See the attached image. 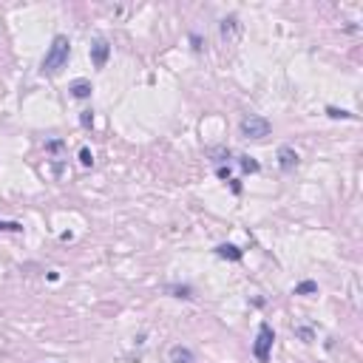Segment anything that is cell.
<instances>
[{"instance_id": "cell-10", "label": "cell", "mask_w": 363, "mask_h": 363, "mask_svg": "<svg viewBox=\"0 0 363 363\" xmlns=\"http://www.w3.org/2000/svg\"><path fill=\"white\" fill-rule=\"evenodd\" d=\"M168 292H171L173 298H185V301L193 298V287L190 284H171L168 287Z\"/></svg>"}, {"instance_id": "cell-20", "label": "cell", "mask_w": 363, "mask_h": 363, "mask_svg": "<svg viewBox=\"0 0 363 363\" xmlns=\"http://www.w3.org/2000/svg\"><path fill=\"white\" fill-rule=\"evenodd\" d=\"M190 40H193V49L201 51V37H199V34H190Z\"/></svg>"}, {"instance_id": "cell-11", "label": "cell", "mask_w": 363, "mask_h": 363, "mask_svg": "<svg viewBox=\"0 0 363 363\" xmlns=\"http://www.w3.org/2000/svg\"><path fill=\"white\" fill-rule=\"evenodd\" d=\"M292 292H295V295H315V292H318V284H315V281H301Z\"/></svg>"}, {"instance_id": "cell-1", "label": "cell", "mask_w": 363, "mask_h": 363, "mask_svg": "<svg viewBox=\"0 0 363 363\" xmlns=\"http://www.w3.org/2000/svg\"><path fill=\"white\" fill-rule=\"evenodd\" d=\"M68 57H71V40H68L65 34H57L54 40H51V46H49V51H46L43 63H40V71H43V74H57L60 68H65Z\"/></svg>"}, {"instance_id": "cell-7", "label": "cell", "mask_w": 363, "mask_h": 363, "mask_svg": "<svg viewBox=\"0 0 363 363\" xmlns=\"http://www.w3.org/2000/svg\"><path fill=\"white\" fill-rule=\"evenodd\" d=\"M168 357H171V363H196V355H193V349H190V346H182V343L171 346Z\"/></svg>"}, {"instance_id": "cell-19", "label": "cell", "mask_w": 363, "mask_h": 363, "mask_svg": "<svg viewBox=\"0 0 363 363\" xmlns=\"http://www.w3.org/2000/svg\"><path fill=\"white\" fill-rule=\"evenodd\" d=\"M216 173H219V179H230V165H227V168H224V165H219V168H216Z\"/></svg>"}, {"instance_id": "cell-5", "label": "cell", "mask_w": 363, "mask_h": 363, "mask_svg": "<svg viewBox=\"0 0 363 363\" xmlns=\"http://www.w3.org/2000/svg\"><path fill=\"white\" fill-rule=\"evenodd\" d=\"M219 34L224 43H235L238 40V34H241V23H238V17L235 15H227L224 20L219 23Z\"/></svg>"}, {"instance_id": "cell-9", "label": "cell", "mask_w": 363, "mask_h": 363, "mask_svg": "<svg viewBox=\"0 0 363 363\" xmlns=\"http://www.w3.org/2000/svg\"><path fill=\"white\" fill-rule=\"evenodd\" d=\"M216 256L219 258H227V261H241V250L235 247V244H219V247H216Z\"/></svg>"}, {"instance_id": "cell-14", "label": "cell", "mask_w": 363, "mask_h": 363, "mask_svg": "<svg viewBox=\"0 0 363 363\" xmlns=\"http://www.w3.org/2000/svg\"><path fill=\"white\" fill-rule=\"evenodd\" d=\"M63 148H65L63 139H51V142H46V153H54V156H57V153H63Z\"/></svg>"}, {"instance_id": "cell-18", "label": "cell", "mask_w": 363, "mask_h": 363, "mask_svg": "<svg viewBox=\"0 0 363 363\" xmlns=\"http://www.w3.org/2000/svg\"><path fill=\"white\" fill-rule=\"evenodd\" d=\"M295 335H298V338H301L304 343L312 341V329H309V327H298V329H295Z\"/></svg>"}, {"instance_id": "cell-15", "label": "cell", "mask_w": 363, "mask_h": 363, "mask_svg": "<svg viewBox=\"0 0 363 363\" xmlns=\"http://www.w3.org/2000/svg\"><path fill=\"white\" fill-rule=\"evenodd\" d=\"M79 125L83 128H94V111H79Z\"/></svg>"}, {"instance_id": "cell-2", "label": "cell", "mask_w": 363, "mask_h": 363, "mask_svg": "<svg viewBox=\"0 0 363 363\" xmlns=\"http://www.w3.org/2000/svg\"><path fill=\"white\" fill-rule=\"evenodd\" d=\"M270 131H272V125H270V119H264V116H258V114H247V116H241V122H238V134H241V139H264V136H270Z\"/></svg>"}, {"instance_id": "cell-17", "label": "cell", "mask_w": 363, "mask_h": 363, "mask_svg": "<svg viewBox=\"0 0 363 363\" xmlns=\"http://www.w3.org/2000/svg\"><path fill=\"white\" fill-rule=\"evenodd\" d=\"M0 230H9V233H20L23 224H20V221H0Z\"/></svg>"}, {"instance_id": "cell-4", "label": "cell", "mask_w": 363, "mask_h": 363, "mask_svg": "<svg viewBox=\"0 0 363 363\" xmlns=\"http://www.w3.org/2000/svg\"><path fill=\"white\" fill-rule=\"evenodd\" d=\"M108 57H111V43H108L105 37H97L91 43V63L94 68H105Z\"/></svg>"}, {"instance_id": "cell-16", "label": "cell", "mask_w": 363, "mask_h": 363, "mask_svg": "<svg viewBox=\"0 0 363 363\" xmlns=\"http://www.w3.org/2000/svg\"><path fill=\"white\" fill-rule=\"evenodd\" d=\"M79 162L86 165V168H91V165H94V153L88 148H79Z\"/></svg>"}, {"instance_id": "cell-13", "label": "cell", "mask_w": 363, "mask_h": 363, "mask_svg": "<svg viewBox=\"0 0 363 363\" xmlns=\"http://www.w3.org/2000/svg\"><path fill=\"white\" fill-rule=\"evenodd\" d=\"M327 116H332V119H355L352 111H343V108H335V105L327 108Z\"/></svg>"}, {"instance_id": "cell-3", "label": "cell", "mask_w": 363, "mask_h": 363, "mask_svg": "<svg viewBox=\"0 0 363 363\" xmlns=\"http://www.w3.org/2000/svg\"><path fill=\"white\" fill-rule=\"evenodd\" d=\"M272 341H275V332H272V327H270V324H261V327H258V338H256V343H253V355H256L261 363L270 360Z\"/></svg>"}, {"instance_id": "cell-6", "label": "cell", "mask_w": 363, "mask_h": 363, "mask_svg": "<svg viewBox=\"0 0 363 363\" xmlns=\"http://www.w3.org/2000/svg\"><path fill=\"white\" fill-rule=\"evenodd\" d=\"M278 168L284 173L298 168V153H295V148H290V145H281V148H278Z\"/></svg>"}, {"instance_id": "cell-12", "label": "cell", "mask_w": 363, "mask_h": 363, "mask_svg": "<svg viewBox=\"0 0 363 363\" xmlns=\"http://www.w3.org/2000/svg\"><path fill=\"white\" fill-rule=\"evenodd\" d=\"M238 165H241L244 173H258V168H261V165H258L253 156H238Z\"/></svg>"}, {"instance_id": "cell-8", "label": "cell", "mask_w": 363, "mask_h": 363, "mask_svg": "<svg viewBox=\"0 0 363 363\" xmlns=\"http://www.w3.org/2000/svg\"><path fill=\"white\" fill-rule=\"evenodd\" d=\"M68 91H71L74 100H88V97H91V91H94V86L88 83V79H74Z\"/></svg>"}]
</instances>
